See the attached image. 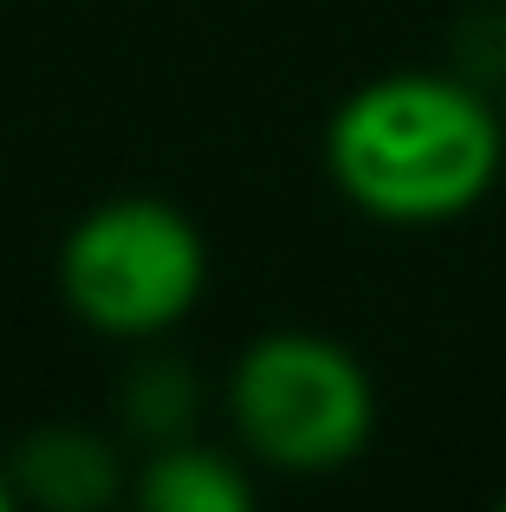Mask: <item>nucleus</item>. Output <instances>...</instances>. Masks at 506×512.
<instances>
[{
  "label": "nucleus",
  "instance_id": "1",
  "mask_svg": "<svg viewBox=\"0 0 506 512\" xmlns=\"http://www.w3.org/2000/svg\"><path fill=\"white\" fill-rule=\"evenodd\" d=\"M506 163V117L468 78L390 72L357 85L325 130V169L357 214L435 227L468 214Z\"/></svg>",
  "mask_w": 506,
  "mask_h": 512
},
{
  "label": "nucleus",
  "instance_id": "5",
  "mask_svg": "<svg viewBox=\"0 0 506 512\" xmlns=\"http://www.w3.org/2000/svg\"><path fill=\"white\" fill-rule=\"evenodd\" d=\"M137 500L150 512H247L253 506V480L241 474V461L202 441H163L150 454L137 480Z\"/></svg>",
  "mask_w": 506,
  "mask_h": 512
},
{
  "label": "nucleus",
  "instance_id": "3",
  "mask_svg": "<svg viewBox=\"0 0 506 512\" xmlns=\"http://www.w3.org/2000/svg\"><path fill=\"white\" fill-rule=\"evenodd\" d=\"M208 286L202 227L156 195H117L91 208L59 247V292L78 325L104 338H163Z\"/></svg>",
  "mask_w": 506,
  "mask_h": 512
},
{
  "label": "nucleus",
  "instance_id": "4",
  "mask_svg": "<svg viewBox=\"0 0 506 512\" xmlns=\"http://www.w3.org/2000/svg\"><path fill=\"white\" fill-rule=\"evenodd\" d=\"M13 474V493L20 506H59V512H85V506H104L117 500V448L91 428H39L13 448L7 461Z\"/></svg>",
  "mask_w": 506,
  "mask_h": 512
},
{
  "label": "nucleus",
  "instance_id": "7",
  "mask_svg": "<svg viewBox=\"0 0 506 512\" xmlns=\"http://www.w3.org/2000/svg\"><path fill=\"white\" fill-rule=\"evenodd\" d=\"M13 506H20V493H13V474L0 467V512H13Z\"/></svg>",
  "mask_w": 506,
  "mask_h": 512
},
{
  "label": "nucleus",
  "instance_id": "2",
  "mask_svg": "<svg viewBox=\"0 0 506 512\" xmlns=\"http://www.w3.org/2000/svg\"><path fill=\"white\" fill-rule=\"evenodd\" d=\"M228 415L241 448L273 474H338L377 428V389L344 344L318 331H273L234 363Z\"/></svg>",
  "mask_w": 506,
  "mask_h": 512
},
{
  "label": "nucleus",
  "instance_id": "6",
  "mask_svg": "<svg viewBox=\"0 0 506 512\" xmlns=\"http://www.w3.org/2000/svg\"><path fill=\"white\" fill-rule=\"evenodd\" d=\"M124 422L137 428V435H150L156 448H163V441H182L195 428L189 370H176V363H143V370L124 383Z\"/></svg>",
  "mask_w": 506,
  "mask_h": 512
}]
</instances>
